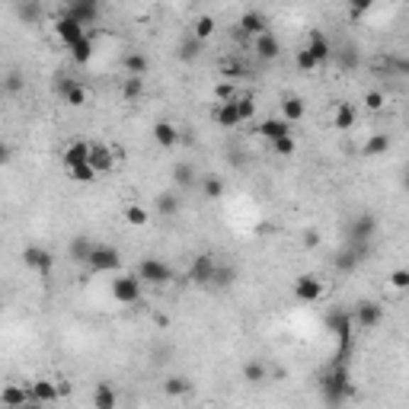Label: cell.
<instances>
[{"label":"cell","mask_w":409,"mask_h":409,"mask_svg":"<svg viewBox=\"0 0 409 409\" xmlns=\"http://www.w3.org/2000/svg\"><path fill=\"white\" fill-rule=\"evenodd\" d=\"M320 390H323V400L329 403L332 409L342 406L345 400H351V396H355V383H351L349 361H342V358H332L329 368H326L323 377H320Z\"/></svg>","instance_id":"obj_1"},{"label":"cell","mask_w":409,"mask_h":409,"mask_svg":"<svg viewBox=\"0 0 409 409\" xmlns=\"http://www.w3.org/2000/svg\"><path fill=\"white\" fill-rule=\"evenodd\" d=\"M329 326H332V336H336L339 349L332 358H342V361H349L351 355V336H355V320L349 317V313H332L329 317Z\"/></svg>","instance_id":"obj_2"},{"label":"cell","mask_w":409,"mask_h":409,"mask_svg":"<svg viewBox=\"0 0 409 409\" xmlns=\"http://www.w3.org/2000/svg\"><path fill=\"white\" fill-rule=\"evenodd\" d=\"M138 275L141 281H147V285H170L173 281V268L166 266L163 259H157V256H147V259H141L138 266Z\"/></svg>","instance_id":"obj_3"},{"label":"cell","mask_w":409,"mask_h":409,"mask_svg":"<svg viewBox=\"0 0 409 409\" xmlns=\"http://www.w3.org/2000/svg\"><path fill=\"white\" fill-rule=\"evenodd\" d=\"M93 272H119L121 268V253L115 246H109V243H96L93 256H89L87 262Z\"/></svg>","instance_id":"obj_4"},{"label":"cell","mask_w":409,"mask_h":409,"mask_svg":"<svg viewBox=\"0 0 409 409\" xmlns=\"http://www.w3.org/2000/svg\"><path fill=\"white\" fill-rule=\"evenodd\" d=\"M141 285H144V281H141L138 275H115L112 278V298L119 300V304H138Z\"/></svg>","instance_id":"obj_5"},{"label":"cell","mask_w":409,"mask_h":409,"mask_svg":"<svg viewBox=\"0 0 409 409\" xmlns=\"http://www.w3.org/2000/svg\"><path fill=\"white\" fill-rule=\"evenodd\" d=\"M214 272H217V259L211 253H198L195 259H192V266H189V278L195 281V285H202V288L214 285Z\"/></svg>","instance_id":"obj_6"},{"label":"cell","mask_w":409,"mask_h":409,"mask_svg":"<svg viewBox=\"0 0 409 409\" xmlns=\"http://www.w3.org/2000/svg\"><path fill=\"white\" fill-rule=\"evenodd\" d=\"M323 281L317 278V275H298L294 278V298L300 300V304H317L320 298H323Z\"/></svg>","instance_id":"obj_7"},{"label":"cell","mask_w":409,"mask_h":409,"mask_svg":"<svg viewBox=\"0 0 409 409\" xmlns=\"http://www.w3.org/2000/svg\"><path fill=\"white\" fill-rule=\"evenodd\" d=\"M374 234H377V217L371 214V211H361V214L349 224V243H364V246H368V240Z\"/></svg>","instance_id":"obj_8"},{"label":"cell","mask_w":409,"mask_h":409,"mask_svg":"<svg viewBox=\"0 0 409 409\" xmlns=\"http://www.w3.org/2000/svg\"><path fill=\"white\" fill-rule=\"evenodd\" d=\"M364 243H349V246H342L339 249L336 256H332V268H336V272H351V268H358V262L364 259Z\"/></svg>","instance_id":"obj_9"},{"label":"cell","mask_w":409,"mask_h":409,"mask_svg":"<svg viewBox=\"0 0 409 409\" xmlns=\"http://www.w3.org/2000/svg\"><path fill=\"white\" fill-rule=\"evenodd\" d=\"M23 262H26V268H32V272H38V275H48L51 268H55V256L45 246H26Z\"/></svg>","instance_id":"obj_10"},{"label":"cell","mask_w":409,"mask_h":409,"mask_svg":"<svg viewBox=\"0 0 409 409\" xmlns=\"http://www.w3.org/2000/svg\"><path fill=\"white\" fill-rule=\"evenodd\" d=\"M351 320H355V326H361V329H374L383 320V307L377 304V300H361V304L355 307V313H351Z\"/></svg>","instance_id":"obj_11"},{"label":"cell","mask_w":409,"mask_h":409,"mask_svg":"<svg viewBox=\"0 0 409 409\" xmlns=\"http://www.w3.org/2000/svg\"><path fill=\"white\" fill-rule=\"evenodd\" d=\"M304 48H307V55H310L317 64H326V61L332 58V42H329V38H326L320 29H310V36H307V45H304Z\"/></svg>","instance_id":"obj_12"},{"label":"cell","mask_w":409,"mask_h":409,"mask_svg":"<svg viewBox=\"0 0 409 409\" xmlns=\"http://www.w3.org/2000/svg\"><path fill=\"white\" fill-rule=\"evenodd\" d=\"M55 32H58V38H61V42L67 45V48H70V45H77V42H80L83 36H89V32L83 29V26L77 23V19H70V16H67V13H64V16H58Z\"/></svg>","instance_id":"obj_13"},{"label":"cell","mask_w":409,"mask_h":409,"mask_svg":"<svg viewBox=\"0 0 409 409\" xmlns=\"http://www.w3.org/2000/svg\"><path fill=\"white\" fill-rule=\"evenodd\" d=\"M115 160H119V153H115V147H109V144H93V151H89V166H93L99 176L112 173Z\"/></svg>","instance_id":"obj_14"},{"label":"cell","mask_w":409,"mask_h":409,"mask_svg":"<svg viewBox=\"0 0 409 409\" xmlns=\"http://www.w3.org/2000/svg\"><path fill=\"white\" fill-rule=\"evenodd\" d=\"M26 387H29V396H32V400L42 403V406H48V403H55L58 396H61V387H58V383H51L48 377H38V381H29Z\"/></svg>","instance_id":"obj_15"},{"label":"cell","mask_w":409,"mask_h":409,"mask_svg":"<svg viewBox=\"0 0 409 409\" xmlns=\"http://www.w3.org/2000/svg\"><path fill=\"white\" fill-rule=\"evenodd\" d=\"M58 93H61L64 102H67V106H74V109L87 106V89H83V83L70 80V77H61V80H58Z\"/></svg>","instance_id":"obj_16"},{"label":"cell","mask_w":409,"mask_h":409,"mask_svg":"<svg viewBox=\"0 0 409 409\" xmlns=\"http://www.w3.org/2000/svg\"><path fill=\"white\" fill-rule=\"evenodd\" d=\"M89 151H93V144H89V141H70V144L64 147V166H67V170H74V166L89 163Z\"/></svg>","instance_id":"obj_17"},{"label":"cell","mask_w":409,"mask_h":409,"mask_svg":"<svg viewBox=\"0 0 409 409\" xmlns=\"http://www.w3.org/2000/svg\"><path fill=\"white\" fill-rule=\"evenodd\" d=\"M240 32H243V36H253V38L266 36V32H268V26H266V13H259V10H246V13L240 16Z\"/></svg>","instance_id":"obj_18"},{"label":"cell","mask_w":409,"mask_h":409,"mask_svg":"<svg viewBox=\"0 0 409 409\" xmlns=\"http://www.w3.org/2000/svg\"><path fill=\"white\" fill-rule=\"evenodd\" d=\"M153 141H157V147H163V151H173V147L179 144V128L173 125V121H157V125L151 128Z\"/></svg>","instance_id":"obj_19"},{"label":"cell","mask_w":409,"mask_h":409,"mask_svg":"<svg viewBox=\"0 0 409 409\" xmlns=\"http://www.w3.org/2000/svg\"><path fill=\"white\" fill-rule=\"evenodd\" d=\"M253 51H256V58H262V61H275V58L281 55V42L272 36V32H266V36L253 38Z\"/></svg>","instance_id":"obj_20"},{"label":"cell","mask_w":409,"mask_h":409,"mask_svg":"<svg viewBox=\"0 0 409 409\" xmlns=\"http://www.w3.org/2000/svg\"><path fill=\"white\" fill-rule=\"evenodd\" d=\"M0 400H4L6 409H19V406H26L32 396H29V387H26V383H6Z\"/></svg>","instance_id":"obj_21"},{"label":"cell","mask_w":409,"mask_h":409,"mask_svg":"<svg viewBox=\"0 0 409 409\" xmlns=\"http://www.w3.org/2000/svg\"><path fill=\"white\" fill-rule=\"evenodd\" d=\"M119 406V393L109 381H99L93 387V409H115Z\"/></svg>","instance_id":"obj_22"},{"label":"cell","mask_w":409,"mask_h":409,"mask_svg":"<svg viewBox=\"0 0 409 409\" xmlns=\"http://www.w3.org/2000/svg\"><path fill=\"white\" fill-rule=\"evenodd\" d=\"M256 131H259L262 138H268L272 144H275V141H281V138H291V125H288L285 119H266V121H259Z\"/></svg>","instance_id":"obj_23"},{"label":"cell","mask_w":409,"mask_h":409,"mask_svg":"<svg viewBox=\"0 0 409 409\" xmlns=\"http://www.w3.org/2000/svg\"><path fill=\"white\" fill-rule=\"evenodd\" d=\"M355 106L351 102H336V109H332V128L336 131H349V128H355Z\"/></svg>","instance_id":"obj_24"},{"label":"cell","mask_w":409,"mask_h":409,"mask_svg":"<svg viewBox=\"0 0 409 409\" xmlns=\"http://www.w3.org/2000/svg\"><path fill=\"white\" fill-rule=\"evenodd\" d=\"M304 115H307V102L300 99V96H285V99H281V119H285L288 125L300 121Z\"/></svg>","instance_id":"obj_25"},{"label":"cell","mask_w":409,"mask_h":409,"mask_svg":"<svg viewBox=\"0 0 409 409\" xmlns=\"http://www.w3.org/2000/svg\"><path fill=\"white\" fill-rule=\"evenodd\" d=\"M214 121H217L221 128H236V125H243L236 102H217V109H214Z\"/></svg>","instance_id":"obj_26"},{"label":"cell","mask_w":409,"mask_h":409,"mask_svg":"<svg viewBox=\"0 0 409 409\" xmlns=\"http://www.w3.org/2000/svg\"><path fill=\"white\" fill-rule=\"evenodd\" d=\"M64 13H67L70 19H77V23L87 29L89 23H96V16H99V6H96V4H67V10H64Z\"/></svg>","instance_id":"obj_27"},{"label":"cell","mask_w":409,"mask_h":409,"mask_svg":"<svg viewBox=\"0 0 409 409\" xmlns=\"http://www.w3.org/2000/svg\"><path fill=\"white\" fill-rule=\"evenodd\" d=\"M121 67H125L128 77H144L147 67H151V61H147L141 51H128V55L121 58Z\"/></svg>","instance_id":"obj_28"},{"label":"cell","mask_w":409,"mask_h":409,"mask_svg":"<svg viewBox=\"0 0 409 409\" xmlns=\"http://www.w3.org/2000/svg\"><path fill=\"white\" fill-rule=\"evenodd\" d=\"M243 381H246V383H253V387H259V383H266V381H268V371H266V364H262L259 358H249V361L243 364Z\"/></svg>","instance_id":"obj_29"},{"label":"cell","mask_w":409,"mask_h":409,"mask_svg":"<svg viewBox=\"0 0 409 409\" xmlns=\"http://www.w3.org/2000/svg\"><path fill=\"white\" fill-rule=\"evenodd\" d=\"M163 393L166 396H185V393H192V381L185 374H170L163 381Z\"/></svg>","instance_id":"obj_30"},{"label":"cell","mask_w":409,"mask_h":409,"mask_svg":"<svg viewBox=\"0 0 409 409\" xmlns=\"http://www.w3.org/2000/svg\"><path fill=\"white\" fill-rule=\"evenodd\" d=\"M153 208H157V214L173 217V214H179V208H182V202H179V195H176V192H163V195H157V202H153Z\"/></svg>","instance_id":"obj_31"},{"label":"cell","mask_w":409,"mask_h":409,"mask_svg":"<svg viewBox=\"0 0 409 409\" xmlns=\"http://www.w3.org/2000/svg\"><path fill=\"white\" fill-rule=\"evenodd\" d=\"M93 249H96L93 240H87V236H77V240H70L67 253H70V259H74V262H89Z\"/></svg>","instance_id":"obj_32"},{"label":"cell","mask_w":409,"mask_h":409,"mask_svg":"<svg viewBox=\"0 0 409 409\" xmlns=\"http://www.w3.org/2000/svg\"><path fill=\"white\" fill-rule=\"evenodd\" d=\"M387 151H390V138H387V134H371V138L364 141V147H361L364 157H383Z\"/></svg>","instance_id":"obj_33"},{"label":"cell","mask_w":409,"mask_h":409,"mask_svg":"<svg viewBox=\"0 0 409 409\" xmlns=\"http://www.w3.org/2000/svg\"><path fill=\"white\" fill-rule=\"evenodd\" d=\"M202 48H204V42H198L195 36H185L182 42L176 45V55H179V61H195Z\"/></svg>","instance_id":"obj_34"},{"label":"cell","mask_w":409,"mask_h":409,"mask_svg":"<svg viewBox=\"0 0 409 409\" xmlns=\"http://www.w3.org/2000/svg\"><path fill=\"white\" fill-rule=\"evenodd\" d=\"M70 58H74L77 64H87L89 58H93V36H83L77 45H70Z\"/></svg>","instance_id":"obj_35"},{"label":"cell","mask_w":409,"mask_h":409,"mask_svg":"<svg viewBox=\"0 0 409 409\" xmlns=\"http://www.w3.org/2000/svg\"><path fill=\"white\" fill-rule=\"evenodd\" d=\"M125 221L131 224V227H144L147 221H151V214H147V208L144 204H125Z\"/></svg>","instance_id":"obj_36"},{"label":"cell","mask_w":409,"mask_h":409,"mask_svg":"<svg viewBox=\"0 0 409 409\" xmlns=\"http://www.w3.org/2000/svg\"><path fill=\"white\" fill-rule=\"evenodd\" d=\"M141 93H144V77H125L121 96H125L128 102H134V99H141Z\"/></svg>","instance_id":"obj_37"},{"label":"cell","mask_w":409,"mask_h":409,"mask_svg":"<svg viewBox=\"0 0 409 409\" xmlns=\"http://www.w3.org/2000/svg\"><path fill=\"white\" fill-rule=\"evenodd\" d=\"M173 179H176V185H182V189H189V185H195V166L192 163H179L176 170H173Z\"/></svg>","instance_id":"obj_38"},{"label":"cell","mask_w":409,"mask_h":409,"mask_svg":"<svg viewBox=\"0 0 409 409\" xmlns=\"http://www.w3.org/2000/svg\"><path fill=\"white\" fill-rule=\"evenodd\" d=\"M202 192H204V198H211V202L221 198L224 195V179L221 176H204L202 179Z\"/></svg>","instance_id":"obj_39"},{"label":"cell","mask_w":409,"mask_h":409,"mask_svg":"<svg viewBox=\"0 0 409 409\" xmlns=\"http://www.w3.org/2000/svg\"><path fill=\"white\" fill-rule=\"evenodd\" d=\"M70 173V179H74V182H80V185H89V182H96V176H99V173L93 170V166L89 163H83V166H74V170H67Z\"/></svg>","instance_id":"obj_40"},{"label":"cell","mask_w":409,"mask_h":409,"mask_svg":"<svg viewBox=\"0 0 409 409\" xmlns=\"http://www.w3.org/2000/svg\"><path fill=\"white\" fill-rule=\"evenodd\" d=\"M236 109H240V119L249 121L256 115V96L253 93H240V96H236Z\"/></svg>","instance_id":"obj_41"},{"label":"cell","mask_w":409,"mask_h":409,"mask_svg":"<svg viewBox=\"0 0 409 409\" xmlns=\"http://www.w3.org/2000/svg\"><path fill=\"white\" fill-rule=\"evenodd\" d=\"M387 281H390V288H393V291L409 294V268H393Z\"/></svg>","instance_id":"obj_42"},{"label":"cell","mask_w":409,"mask_h":409,"mask_svg":"<svg viewBox=\"0 0 409 409\" xmlns=\"http://www.w3.org/2000/svg\"><path fill=\"white\" fill-rule=\"evenodd\" d=\"M211 32H214V16H198V19H195V29H192V36H195L198 42H204Z\"/></svg>","instance_id":"obj_43"},{"label":"cell","mask_w":409,"mask_h":409,"mask_svg":"<svg viewBox=\"0 0 409 409\" xmlns=\"http://www.w3.org/2000/svg\"><path fill=\"white\" fill-rule=\"evenodd\" d=\"M234 278H236V272H234L230 266H217L214 285H211V288H230V285H234Z\"/></svg>","instance_id":"obj_44"},{"label":"cell","mask_w":409,"mask_h":409,"mask_svg":"<svg viewBox=\"0 0 409 409\" xmlns=\"http://www.w3.org/2000/svg\"><path fill=\"white\" fill-rule=\"evenodd\" d=\"M383 93L381 89H368V93H364V109H368V112H381L383 109Z\"/></svg>","instance_id":"obj_45"},{"label":"cell","mask_w":409,"mask_h":409,"mask_svg":"<svg viewBox=\"0 0 409 409\" xmlns=\"http://www.w3.org/2000/svg\"><path fill=\"white\" fill-rule=\"evenodd\" d=\"M214 96H217V102H236V87L234 83H217L214 87Z\"/></svg>","instance_id":"obj_46"},{"label":"cell","mask_w":409,"mask_h":409,"mask_svg":"<svg viewBox=\"0 0 409 409\" xmlns=\"http://www.w3.org/2000/svg\"><path fill=\"white\" fill-rule=\"evenodd\" d=\"M272 151L281 153V157H291V153L298 151V144H294V138H281V141H275V144H272Z\"/></svg>","instance_id":"obj_47"},{"label":"cell","mask_w":409,"mask_h":409,"mask_svg":"<svg viewBox=\"0 0 409 409\" xmlns=\"http://www.w3.org/2000/svg\"><path fill=\"white\" fill-rule=\"evenodd\" d=\"M298 67H300V70H313V67H320V64L313 61L310 55H307V48H300V51H298Z\"/></svg>","instance_id":"obj_48"},{"label":"cell","mask_w":409,"mask_h":409,"mask_svg":"<svg viewBox=\"0 0 409 409\" xmlns=\"http://www.w3.org/2000/svg\"><path fill=\"white\" fill-rule=\"evenodd\" d=\"M19 87H23V80H19V74H10V77H6V80H4V89H6V93H16Z\"/></svg>","instance_id":"obj_49"},{"label":"cell","mask_w":409,"mask_h":409,"mask_svg":"<svg viewBox=\"0 0 409 409\" xmlns=\"http://www.w3.org/2000/svg\"><path fill=\"white\" fill-rule=\"evenodd\" d=\"M304 243H307V246H317V243H320L317 230H307V234H304Z\"/></svg>","instance_id":"obj_50"},{"label":"cell","mask_w":409,"mask_h":409,"mask_svg":"<svg viewBox=\"0 0 409 409\" xmlns=\"http://www.w3.org/2000/svg\"><path fill=\"white\" fill-rule=\"evenodd\" d=\"M364 10H368V4H361V6H351V10H349V13H351V16H361V13H364Z\"/></svg>","instance_id":"obj_51"},{"label":"cell","mask_w":409,"mask_h":409,"mask_svg":"<svg viewBox=\"0 0 409 409\" xmlns=\"http://www.w3.org/2000/svg\"><path fill=\"white\" fill-rule=\"evenodd\" d=\"M19 409H42V403H36V400H29L26 406H19Z\"/></svg>","instance_id":"obj_52"},{"label":"cell","mask_w":409,"mask_h":409,"mask_svg":"<svg viewBox=\"0 0 409 409\" xmlns=\"http://www.w3.org/2000/svg\"><path fill=\"white\" fill-rule=\"evenodd\" d=\"M403 189H406V192H409V170H406V173H403Z\"/></svg>","instance_id":"obj_53"},{"label":"cell","mask_w":409,"mask_h":409,"mask_svg":"<svg viewBox=\"0 0 409 409\" xmlns=\"http://www.w3.org/2000/svg\"><path fill=\"white\" fill-rule=\"evenodd\" d=\"M406 128H409V119H406Z\"/></svg>","instance_id":"obj_54"}]
</instances>
